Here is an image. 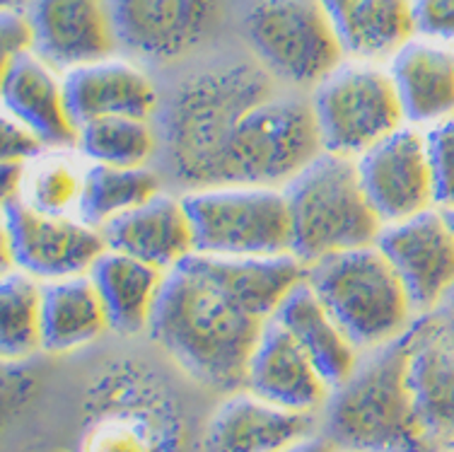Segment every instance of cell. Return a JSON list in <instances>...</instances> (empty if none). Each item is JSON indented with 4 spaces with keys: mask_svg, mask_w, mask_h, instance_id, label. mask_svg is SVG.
Returning a JSON list of instances; mask_svg holds the SVG:
<instances>
[{
    "mask_svg": "<svg viewBox=\"0 0 454 452\" xmlns=\"http://www.w3.org/2000/svg\"><path fill=\"white\" fill-rule=\"evenodd\" d=\"M307 266L293 254L213 257L193 252L165 274L150 337L192 380L215 392L245 387L263 327Z\"/></svg>",
    "mask_w": 454,
    "mask_h": 452,
    "instance_id": "1",
    "label": "cell"
},
{
    "mask_svg": "<svg viewBox=\"0 0 454 452\" xmlns=\"http://www.w3.org/2000/svg\"><path fill=\"white\" fill-rule=\"evenodd\" d=\"M276 95V78L262 63L208 66L176 85L162 116L169 165L189 186H210L237 123Z\"/></svg>",
    "mask_w": 454,
    "mask_h": 452,
    "instance_id": "2",
    "label": "cell"
},
{
    "mask_svg": "<svg viewBox=\"0 0 454 452\" xmlns=\"http://www.w3.org/2000/svg\"><path fill=\"white\" fill-rule=\"evenodd\" d=\"M411 327L399 339L360 353L353 373L322 409V435L340 452H435L409 387Z\"/></svg>",
    "mask_w": 454,
    "mask_h": 452,
    "instance_id": "3",
    "label": "cell"
},
{
    "mask_svg": "<svg viewBox=\"0 0 454 452\" xmlns=\"http://www.w3.org/2000/svg\"><path fill=\"white\" fill-rule=\"evenodd\" d=\"M283 192L290 213V254L305 266L375 244L385 227L363 189L356 157L322 150Z\"/></svg>",
    "mask_w": 454,
    "mask_h": 452,
    "instance_id": "4",
    "label": "cell"
},
{
    "mask_svg": "<svg viewBox=\"0 0 454 452\" xmlns=\"http://www.w3.org/2000/svg\"><path fill=\"white\" fill-rule=\"evenodd\" d=\"M305 281L360 353L399 339L419 317L399 274L377 244L309 264Z\"/></svg>",
    "mask_w": 454,
    "mask_h": 452,
    "instance_id": "5",
    "label": "cell"
},
{
    "mask_svg": "<svg viewBox=\"0 0 454 452\" xmlns=\"http://www.w3.org/2000/svg\"><path fill=\"white\" fill-rule=\"evenodd\" d=\"M322 150L312 105L276 92L237 123L215 165L213 184L283 189Z\"/></svg>",
    "mask_w": 454,
    "mask_h": 452,
    "instance_id": "6",
    "label": "cell"
},
{
    "mask_svg": "<svg viewBox=\"0 0 454 452\" xmlns=\"http://www.w3.org/2000/svg\"><path fill=\"white\" fill-rule=\"evenodd\" d=\"M196 252L213 257H276L290 252L286 192L254 184L193 186L182 196Z\"/></svg>",
    "mask_w": 454,
    "mask_h": 452,
    "instance_id": "7",
    "label": "cell"
},
{
    "mask_svg": "<svg viewBox=\"0 0 454 452\" xmlns=\"http://www.w3.org/2000/svg\"><path fill=\"white\" fill-rule=\"evenodd\" d=\"M309 105L322 148L336 155L360 157L406 126L392 75L375 61L346 59L315 85Z\"/></svg>",
    "mask_w": 454,
    "mask_h": 452,
    "instance_id": "8",
    "label": "cell"
},
{
    "mask_svg": "<svg viewBox=\"0 0 454 452\" xmlns=\"http://www.w3.org/2000/svg\"><path fill=\"white\" fill-rule=\"evenodd\" d=\"M245 35L256 61L288 85H319L346 61L322 0H252Z\"/></svg>",
    "mask_w": 454,
    "mask_h": 452,
    "instance_id": "9",
    "label": "cell"
},
{
    "mask_svg": "<svg viewBox=\"0 0 454 452\" xmlns=\"http://www.w3.org/2000/svg\"><path fill=\"white\" fill-rule=\"evenodd\" d=\"M3 274L25 271L42 283L90 274L106 252L105 233L80 216H51L22 199L3 203Z\"/></svg>",
    "mask_w": 454,
    "mask_h": 452,
    "instance_id": "10",
    "label": "cell"
},
{
    "mask_svg": "<svg viewBox=\"0 0 454 452\" xmlns=\"http://www.w3.org/2000/svg\"><path fill=\"white\" fill-rule=\"evenodd\" d=\"M375 244L399 274L419 314L433 313L454 290V227L442 209L387 223Z\"/></svg>",
    "mask_w": 454,
    "mask_h": 452,
    "instance_id": "11",
    "label": "cell"
},
{
    "mask_svg": "<svg viewBox=\"0 0 454 452\" xmlns=\"http://www.w3.org/2000/svg\"><path fill=\"white\" fill-rule=\"evenodd\" d=\"M360 182L382 223H399L435 209L426 131L402 126L356 157Z\"/></svg>",
    "mask_w": 454,
    "mask_h": 452,
    "instance_id": "12",
    "label": "cell"
},
{
    "mask_svg": "<svg viewBox=\"0 0 454 452\" xmlns=\"http://www.w3.org/2000/svg\"><path fill=\"white\" fill-rule=\"evenodd\" d=\"M121 49L145 61H176L208 36L218 0H109Z\"/></svg>",
    "mask_w": 454,
    "mask_h": 452,
    "instance_id": "13",
    "label": "cell"
},
{
    "mask_svg": "<svg viewBox=\"0 0 454 452\" xmlns=\"http://www.w3.org/2000/svg\"><path fill=\"white\" fill-rule=\"evenodd\" d=\"M319 414L286 409L242 387L210 414L201 452H278L319 433Z\"/></svg>",
    "mask_w": 454,
    "mask_h": 452,
    "instance_id": "14",
    "label": "cell"
},
{
    "mask_svg": "<svg viewBox=\"0 0 454 452\" xmlns=\"http://www.w3.org/2000/svg\"><path fill=\"white\" fill-rule=\"evenodd\" d=\"M27 12L35 25V53L61 73L114 56L119 46L109 0H29Z\"/></svg>",
    "mask_w": 454,
    "mask_h": 452,
    "instance_id": "15",
    "label": "cell"
},
{
    "mask_svg": "<svg viewBox=\"0 0 454 452\" xmlns=\"http://www.w3.org/2000/svg\"><path fill=\"white\" fill-rule=\"evenodd\" d=\"M245 390L293 411L322 414L332 387L290 331L271 317L247 363Z\"/></svg>",
    "mask_w": 454,
    "mask_h": 452,
    "instance_id": "16",
    "label": "cell"
},
{
    "mask_svg": "<svg viewBox=\"0 0 454 452\" xmlns=\"http://www.w3.org/2000/svg\"><path fill=\"white\" fill-rule=\"evenodd\" d=\"M409 387L433 450L454 452V341L430 313L411 324Z\"/></svg>",
    "mask_w": 454,
    "mask_h": 452,
    "instance_id": "17",
    "label": "cell"
},
{
    "mask_svg": "<svg viewBox=\"0 0 454 452\" xmlns=\"http://www.w3.org/2000/svg\"><path fill=\"white\" fill-rule=\"evenodd\" d=\"M66 102L75 126L106 116L150 119L158 109V90L143 68L126 59L106 56L63 73Z\"/></svg>",
    "mask_w": 454,
    "mask_h": 452,
    "instance_id": "18",
    "label": "cell"
},
{
    "mask_svg": "<svg viewBox=\"0 0 454 452\" xmlns=\"http://www.w3.org/2000/svg\"><path fill=\"white\" fill-rule=\"evenodd\" d=\"M3 112L42 136L51 150L78 146V126L66 102L61 70L39 53L3 63Z\"/></svg>",
    "mask_w": 454,
    "mask_h": 452,
    "instance_id": "19",
    "label": "cell"
},
{
    "mask_svg": "<svg viewBox=\"0 0 454 452\" xmlns=\"http://www.w3.org/2000/svg\"><path fill=\"white\" fill-rule=\"evenodd\" d=\"M403 119L430 129L454 116V46L413 36L387 61Z\"/></svg>",
    "mask_w": 454,
    "mask_h": 452,
    "instance_id": "20",
    "label": "cell"
},
{
    "mask_svg": "<svg viewBox=\"0 0 454 452\" xmlns=\"http://www.w3.org/2000/svg\"><path fill=\"white\" fill-rule=\"evenodd\" d=\"M106 250L153 264L162 271L196 252V237L184 199L160 192L138 209L123 213L102 230Z\"/></svg>",
    "mask_w": 454,
    "mask_h": 452,
    "instance_id": "21",
    "label": "cell"
},
{
    "mask_svg": "<svg viewBox=\"0 0 454 452\" xmlns=\"http://www.w3.org/2000/svg\"><path fill=\"white\" fill-rule=\"evenodd\" d=\"M346 59L389 61L416 36L411 0H322Z\"/></svg>",
    "mask_w": 454,
    "mask_h": 452,
    "instance_id": "22",
    "label": "cell"
},
{
    "mask_svg": "<svg viewBox=\"0 0 454 452\" xmlns=\"http://www.w3.org/2000/svg\"><path fill=\"white\" fill-rule=\"evenodd\" d=\"M273 317L305 348V353L312 358V363L332 390L358 366L360 351L307 281H300L290 290Z\"/></svg>",
    "mask_w": 454,
    "mask_h": 452,
    "instance_id": "23",
    "label": "cell"
},
{
    "mask_svg": "<svg viewBox=\"0 0 454 452\" xmlns=\"http://www.w3.org/2000/svg\"><path fill=\"white\" fill-rule=\"evenodd\" d=\"M165 274L167 271L136 257L106 250L92 264L90 276L105 305L109 329L119 334H138L148 329Z\"/></svg>",
    "mask_w": 454,
    "mask_h": 452,
    "instance_id": "24",
    "label": "cell"
},
{
    "mask_svg": "<svg viewBox=\"0 0 454 452\" xmlns=\"http://www.w3.org/2000/svg\"><path fill=\"white\" fill-rule=\"evenodd\" d=\"M106 329L109 317L90 274L42 283V351L68 353Z\"/></svg>",
    "mask_w": 454,
    "mask_h": 452,
    "instance_id": "25",
    "label": "cell"
},
{
    "mask_svg": "<svg viewBox=\"0 0 454 452\" xmlns=\"http://www.w3.org/2000/svg\"><path fill=\"white\" fill-rule=\"evenodd\" d=\"M160 194V177L148 165L112 167L90 163L78 216L105 230L112 220L138 209Z\"/></svg>",
    "mask_w": 454,
    "mask_h": 452,
    "instance_id": "26",
    "label": "cell"
},
{
    "mask_svg": "<svg viewBox=\"0 0 454 452\" xmlns=\"http://www.w3.org/2000/svg\"><path fill=\"white\" fill-rule=\"evenodd\" d=\"M0 351L20 363L42 348V281L25 271L3 274L0 283Z\"/></svg>",
    "mask_w": 454,
    "mask_h": 452,
    "instance_id": "27",
    "label": "cell"
},
{
    "mask_svg": "<svg viewBox=\"0 0 454 452\" xmlns=\"http://www.w3.org/2000/svg\"><path fill=\"white\" fill-rule=\"evenodd\" d=\"M80 155L88 163L112 167H143L158 150V136L150 119L106 116L78 129Z\"/></svg>",
    "mask_w": 454,
    "mask_h": 452,
    "instance_id": "28",
    "label": "cell"
},
{
    "mask_svg": "<svg viewBox=\"0 0 454 452\" xmlns=\"http://www.w3.org/2000/svg\"><path fill=\"white\" fill-rule=\"evenodd\" d=\"M85 174L88 167L70 157L68 150H46L44 155L27 165L25 189L20 199L42 213L78 216Z\"/></svg>",
    "mask_w": 454,
    "mask_h": 452,
    "instance_id": "29",
    "label": "cell"
},
{
    "mask_svg": "<svg viewBox=\"0 0 454 452\" xmlns=\"http://www.w3.org/2000/svg\"><path fill=\"white\" fill-rule=\"evenodd\" d=\"M85 452H176V445L153 414L126 411L92 424Z\"/></svg>",
    "mask_w": 454,
    "mask_h": 452,
    "instance_id": "30",
    "label": "cell"
},
{
    "mask_svg": "<svg viewBox=\"0 0 454 452\" xmlns=\"http://www.w3.org/2000/svg\"><path fill=\"white\" fill-rule=\"evenodd\" d=\"M437 209H454V116L426 129Z\"/></svg>",
    "mask_w": 454,
    "mask_h": 452,
    "instance_id": "31",
    "label": "cell"
},
{
    "mask_svg": "<svg viewBox=\"0 0 454 452\" xmlns=\"http://www.w3.org/2000/svg\"><path fill=\"white\" fill-rule=\"evenodd\" d=\"M413 32L454 46V0H411Z\"/></svg>",
    "mask_w": 454,
    "mask_h": 452,
    "instance_id": "32",
    "label": "cell"
},
{
    "mask_svg": "<svg viewBox=\"0 0 454 452\" xmlns=\"http://www.w3.org/2000/svg\"><path fill=\"white\" fill-rule=\"evenodd\" d=\"M0 44H3V63L15 61L27 53H35V25L29 20L27 8L3 10V15H0Z\"/></svg>",
    "mask_w": 454,
    "mask_h": 452,
    "instance_id": "33",
    "label": "cell"
},
{
    "mask_svg": "<svg viewBox=\"0 0 454 452\" xmlns=\"http://www.w3.org/2000/svg\"><path fill=\"white\" fill-rule=\"evenodd\" d=\"M46 150L51 148L39 133L3 112V163H35Z\"/></svg>",
    "mask_w": 454,
    "mask_h": 452,
    "instance_id": "34",
    "label": "cell"
},
{
    "mask_svg": "<svg viewBox=\"0 0 454 452\" xmlns=\"http://www.w3.org/2000/svg\"><path fill=\"white\" fill-rule=\"evenodd\" d=\"M29 163H3V203L22 196Z\"/></svg>",
    "mask_w": 454,
    "mask_h": 452,
    "instance_id": "35",
    "label": "cell"
},
{
    "mask_svg": "<svg viewBox=\"0 0 454 452\" xmlns=\"http://www.w3.org/2000/svg\"><path fill=\"white\" fill-rule=\"evenodd\" d=\"M430 314H433V320L437 322V327L445 331L447 337L454 341V290L445 297V300H442V303L437 305L435 310H433Z\"/></svg>",
    "mask_w": 454,
    "mask_h": 452,
    "instance_id": "36",
    "label": "cell"
},
{
    "mask_svg": "<svg viewBox=\"0 0 454 452\" xmlns=\"http://www.w3.org/2000/svg\"><path fill=\"white\" fill-rule=\"evenodd\" d=\"M278 452H336V448L332 445V440L322 435V431L315 435H309L305 440H300V443L290 445V448H283Z\"/></svg>",
    "mask_w": 454,
    "mask_h": 452,
    "instance_id": "37",
    "label": "cell"
},
{
    "mask_svg": "<svg viewBox=\"0 0 454 452\" xmlns=\"http://www.w3.org/2000/svg\"><path fill=\"white\" fill-rule=\"evenodd\" d=\"M27 3H29V0H3V10H8V8H27Z\"/></svg>",
    "mask_w": 454,
    "mask_h": 452,
    "instance_id": "38",
    "label": "cell"
},
{
    "mask_svg": "<svg viewBox=\"0 0 454 452\" xmlns=\"http://www.w3.org/2000/svg\"><path fill=\"white\" fill-rule=\"evenodd\" d=\"M442 210H445V209H442ZM445 213H447V218H450V223H452V227H454V209H447Z\"/></svg>",
    "mask_w": 454,
    "mask_h": 452,
    "instance_id": "39",
    "label": "cell"
},
{
    "mask_svg": "<svg viewBox=\"0 0 454 452\" xmlns=\"http://www.w3.org/2000/svg\"><path fill=\"white\" fill-rule=\"evenodd\" d=\"M336 452H340V450H336Z\"/></svg>",
    "mask_w": 454,
    "mask_h": 452,
    "instance_id": "40",
    "label": "cell"
}]
</instances>
